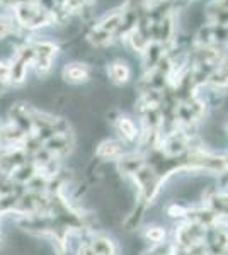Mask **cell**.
Instances as JSON below:
<instances>
[{
  "instance_id": "obj_1",
  "label": "cell",
  "mask_w": 228,
  "mask_h": 255,
  "mask_svg": "<svg viewBox=\"0 0 228 255\" xmlns=\"http://www.w3.org/2000/svg\"><path fill=\"white\" fill-rule=\"evenodd\" d=\"M63 77L72 84H80L89 79V70L82 63H70L63 70Z\"/></svg>"
},
{
  "instance_id": "obj_2",
  "label": "cell",
  "mask_w": 228,
  "mask_h": 255,
  "mask_svg": "<svg viewBox=\"0 0 228 255\" xmlns=\"http://www.w3.org/2000/svg\"><path fill=\"white\" fill-rule=\"evenodd\" d=\"M107 73H109V77L116 84H124V82H128V79H130V68L124 63H121V61L111 63L109 68H107Z\"/></svg>"
},
{
  "instance_id": "obj_3",
  "label": "cell",
  "mask_w": 228,
  "mask_h": 255,
  "mask_svg": "<svg viewBox=\"0 0 228 255\" xmlns=\"http://www.w3.org/2000/svg\"><path fill=\"white\" fill-rule=\"evenodd\" d=\"M119 131H121V134H124V138H128V139H133L136 136V128L128 118L119 119Z\"/></svg>"
},
{
  "instance_id": "obj_4",
  "label": "cell",
  "mask_w": 228,
  "mask_h": 255,
  "mask_svg": "<svg viewBox=\"0 0 228 255\" xmlns=\"http://www.w3.org/2000/svg\"><path fill=\"white\" fill-rule=\"evenodd\" d=\"M10 32V22L7 19H0V38L7 36Z\"/></svg>"
}]
</instances>
